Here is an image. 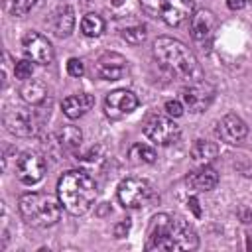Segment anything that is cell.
<instances>
[{
    "label": "cell",
    "mask_w": 252,
    "mask_h": 252,
    "mask_svg": "<svg viewBox=\"0 0 252 252\" xmlns=\"http://www.w3.org/2000/svg\"><path fill=\"white\" fill-rule=\"evenodd\" d=\"M83 2H85V4H89V2H91V0H83Z\"/></svg>",
    "instance_id": "cell-35"
},
{
    "label": "cell",
    "mask_w": 252,
    "mask_h": 252,
    "mask_svg": "<svg viewBox=\"0 0 252 252\" xmlns=\"http://www.w3.org/2000/svg\"><path fill=\"white\" fill-rule=\"evenodd\" d=\"M20 94H22V98H24L28 104H32V106H39V104L45 102L47 89H45V85H43L41 81H28V83L22 87Z\"/></svg>",
    "instance_id": "cell-21"
},
{
    "label": "cell",
    "mask_w": 252,
    "mask_h": 252,
    "mask_svg": "<svg viewBox=\"0 0 252 252\" xmlns=\"http://www.w3.org/2000/svg\"><path fill=\"white\" fill-rule=\"evenodd\" d=\"M14 75H16V79H22V81L30 79V77L33 75V61H32V59H22V61H18V63L14 65Z\"/></svg>",
    "instance_id": "cell-27"
},
{
    "label": "cell",
    "mask_w": 252,
    "mask_h": 252,
    "mask_svg": "<svg viewBox=\"0 0 252 252\" xmlns=\"http://www.w3.org/2000/svg\"><path fill=\"white\" fill-rule=\"evenodd\" d=\"M130 158L132 161H138V163H154L156 161V150L146 146V144H134L130 148Z\"/></svg>",
    "instance_id": "cell-25"
},
{
    "label": "cell",
    "mask_w": 252,
    "mask_h": 252,
    "mask_svg": "<svg viewBox=\"0 0 252 252\" xmlns=\"http://www.w3.org/2000/svg\"><path fill=\"white\" fill-rule=\"evenodd\" d=\"M81 32L87 37H98L104 32V20L94 12H89L81 20Z\"/></svg>",
    "instance_id": "cell-24"
},
{
    "label": "cell",
    "mask_w": 252,
    "mask_h": 252,
    "mask_svg": "<svg viewBox=\"0 0 252 252\" xmlns=\"http://www.w3.org/2000/svg\"><path fill=\"white\" fill-rule=\"evenodd\" d=\"M114 4H116V6H120V4H122V0H114Z\"/></svg>",
    "instance_id": "cell-34"
},
{
    "label": "cell",
    "mask_w": 252,
    "mask_h": 252,
    "mask_svg": "<svg viewBox=\"0 0 252 252\" xmlns=\"http://www.w3.org/2000/svg\"><path fill=\"white\" fill-rule=\"evenodd\" d=\"M144 134L158 146H169L179 140L181 128L167 116H152L144 124Z\"/></svg>",
    "instance_id": "cell-6"
},
{
    "label": "cell",
    "mask_w": 252,
    "mask_h": 252,
    "mask_svg": "<svg viewBox=\"0 0 252 252\" xmlns=\"http://www.w3.org/2000/svg\"><path fill=\"white\" fill-rule=\"evenodd\" d=\"M146 28L142 26V24H134V26H128V28H124L122 30V37L128 41V43H132V45H138V43H142L144 39H146Z\"/></svg>",
    "instance_id": "cell-26"
},
{
    "label": "cell",
    "mask_w": 252,
    "mask_h": 252,
    "mask_svg": "<svg viewBox=\"0 0 252 252\" xmlns=\"http://www.w3.org/2000/svg\"><path fill=\"white\" fill-rule=\"evenodd\" d=\"M130 226H132V220L126 217V219H122V220H118L116 224H114V236L116 238H124L128 232H130Z\"/></svg>",
    "instance_id": "cell-30"
},
{
    "label": "cell",
    "mask_w": 252,
    "mask_h": 252,
    "mask_svg": "<svg viewBox=\"0 0 252 252\" xmlns=\"http://www.w3.org/2000/svg\"><path fill=\"white\" fill-rule=\"evenodd\" d=\"M193 14H195V2L193 0H163L159 18L167 26H181Z\"/></svg>",
    "instance_id": "cell-14"
},
{
    "label": "cell",
    "mask_w": 252,
    "mask_h": 252,
    "mask_svg": "<svg viewBox=\"0 0 252 252\" xmlns=\"http://www.w3.org/2000/svg\"><path fill=\"white\" fill-rule=\"evenodd\" d=\"M215 98V87L207 83L205 79L189 83V87L183 89V102L191 112H205Z\"/></svg>",
    "instance_id": "cell-7"
},
{
    "label": "cell",
    "mask_w": 252,
    "mask_h": 252,
    "mask_svg": "<svg viewBox=\"0 0 252 252\" xmlns=\"http://www.w3.org/2000/svg\"><path fill=\"white\" fill-rule=\"evenodd\" d=\"M187 207L193 211V215H195V217H201V207H199L197 197H189V199H187Z\"/></svg>",
    "instance_id": "cell-32"
},
{
    "label": "cell",
    "mask_w": 252,
    "mask_h": 252,
    "mask_svg": "<svg viewBox=\"0 0 252 252\" xmlns=\"http://www.w3.org/2000/svg\"><path fill=\"white\" fill-rule=\"evenodd\" d=\"M215 26H217V18L211 10H197L193 16H191V22H189V32H191V37L195 41H205L213 35L215 32Z\"/></svg>",
    "instance_id": "cell-16"
},
{
    "label": "cell",
    "mask_w": 252,
    "mask_h": 252,
    "mask_svg": "<svg viewBox=\"0 0 252 252\" xmlns=\"http://www.w3.org/2000/svg\"><path fill=\"white\" fill-rule=\"evenodd\" d=\"M118 201L124 209H140L152 197V185L142 177H126L118 185Z\"/></svg>",
    "instance_id": "cell-4"
},
{
    "label": "cell",
    "mask_w": 252,
    "mask_h": 252,
    "mask_svg": "<svg viewBox=\"0 0 252 252\" xmlns=\"http://www.w3.org/2000/svg\"><path fill=\"white\" fill-rule=\"evenodd\" d=\"M138 104H140V100H138V96L132 91L116 89V91L106 94V98H104V112L110 118H122L126 114L134 112L138 108Z\"/></svg>",
    "instance_id": "cell-10"
},
{
    "label": "cell",
    "mask_w": 252,
    "mask_h": 252,
    "mask_svg": "<svg viewBox=\"0 0 252 252\" xmlns=\"http://www.w3.org/2000/svg\"><path fill=\"white\" fill-rule=\"evenodd\" d=\"M140 4H142L144 12H146L148 16H152V18H159L163 0H140Z\"/></svg>",
    "instance_id": "cell-28"
},
{
    "label": "cell",
    "mask_w": 252,
    "mask_h": 252,
    "mask_svg": "<svg viewBox=\"0 0 252 252\" xmlns=\"http://www.w3.org/2000/svg\"><path fill=\"white\" fill-rule=\"evenodd\" d=\"M83 73H85L83 61L77 59V57H71V59L67 61V75L73 77V79H79V77H83Z\"/></svg>",
    "instance_id": "cell-29"
},
{
    "label": "cell",
    "mask_w": 252,
    "mask_h": 252,
    "mask_svg": "<svg viewBox=\"0 0 252 252\" xmlns=\"http://www.w3.org/2000/svg\"><path fill=\"white\" fill-rule=\"evenodd\" d=\"M154 57L159 63V67L175 79H181L187 83L203 79V71L199 67L197 57L179 39L158 37L154 41Z\"/></svg>",
    "instance_id": "cell-1"
},
{
    "label": "cell",
    "mask_w": 252,
    "mask_h": 252,
    "mask_svg": "<svg viewBox=\"0 0 252 252\" xmlns=\"http://www.w3.org/2000/svg\"><path fill=\"white\" fill-rule=\"evenodd\" d=\"M49 28L57 37H67L75 28V12L71 6H59L49 16Z\"/></svg>",
    "instance_id": "cell-17"
},
{
    "label": "cell",
    "mask_w": 252,
    "mask_h": 252,
    "mask_svg": "<svg viewBox=\"0 0 252 252\" xmlns=\"http://www.w3.org/2000/svg\"><path fill=\"white\" fill-rule=\"evenodd\" d=\"M22 49L26 53L28 59H32L37 65H49L55 57L53 47L49 43V39L37 32H28L22 39Z\"/></svg>",
    "instance_id": "cell-8"
},
{
    "label": "cell",
    "mask_w": 252,
    "mask_h": 252,
    "mask_svg": "<svg viewBox=\"0 0 252 252\" xmlns=\"http://www.w3.org/2000/svg\"><path fill=\"white\" fill-rule=\"evenodd\" d=\"M246 2H252V0H246Z\"/></svg>",
    "instance_id": "cell-36"
},
{
    "label": "cell",
    "mask_w": 252,
    "mask_h": 252,
    "mask_svg": "<svg viewBox=\"0 0 252 252\" xmlns=\"http://www.w3.org/2000/svg\"><path fill=\"white\" fill-rule=\"evenodd\" d=\"M226 6L230 10H242L246 6V0H226Z\"/></svg>",
    "instance_id": "cell-33"
},
{
    "label": "cell",
    "mask_w": 252,
    "mask_h": 252,
    "mask_svg": "<svg viewBox=\"0 0 252 252\" xmlns=\"http://www.w3.org/2000/svg\"><path fill=\"white\" fill-rule=\"evenodd\" d=\"M187 183L195 189V191H211L217 187L219 183V173L209 167V165H203L199 171H193L189 177H187Z\"/></svg>",
    "instance_id": "cell-19"
},
{
    "label": "cell",
    "mask_w": 252,
    "mask_h": 252,
    "mask_svg": "<svg viewBox=\"0 0 252 252\" xmlns=\"http://www.w3.org/2000/svg\"><path fill=\"white\" fill-rule=\"evenodd\" d=\"M61 201L59 197H51L45 193H24L18 201V211L22 219L35 226V228H47L59 222L61 219Z\"/></svg>",
    "instance_id": "cell-3"
},
{
    "label": "cell",
    "mask_w": 252,
    "mask_h": 252,
    "mask_svg": "<svg viewBox=\"0 0 252 252\" xmlns=\"http://www.w3.org/2000/svg\"><path fill=\"white\" fill-rule=\"evenodd\" d=\"M93 104H94L93 94H89V93H79V94H71V96L63 98L61 110H63V114H65L67 118L77 120V118H81L87 110H91Z\"/></svg>",
    "instance_id": "cell-18"
},
{
    "label": "cell",
    "mask_w": 252,
    "mask_h": 252,
    "mask_svg": "<svg viewBox=\"0 0 252 252\" xmlns=\"http://www.w3.org/2000/svg\"><path fill=\"white\" fill-rule=\"evenodd\" d=\"M2 2H4V10H6L10 16L24 18V16H28L30 12H33L43 0H2Z\"/></svg>",
    "instance_id": "cell-23"
},
{
    "label": "cell",
    "mask_w": 252,
    "mask_h": 252,
    "mask_svg": "<svg viewBox=\"0 0 252 252\" xmlns=\"http://www.w3.org/2000/svg\"><path fill=\"white\" fill-rule=\"evenodd\" d=\"M191 159L197 165H209L211 161H215V158L219 156V146L215 142H207V140H195L191 150Z\"/></svg>",
    "instance_id": "cell-20"
},
{
    "label": "cell",
    "mask_w": 252,
    "mask_h": 252,
    "mask_svg": "<svg viewBox=\"0 0 252 252\" xmlns=\"http://www.w3.org/2000/svg\"><path fill=\"white\" fill-rule=\"evenodd\" d=\"M165 112H167L169 116L177 118V116L183 114V104H181L179 100H167V102H165Z\"/></svg>",
    "instance_id": "cell-31"
},
{
    "label": "cell",
    "mask_w": 252,
    "mask_h": 252,
    "mask_svg": "<svg viewBox=\"0 0 252 252\" xmlns=\"http://www.w3.org/2000/svg\"><path fill=\"white\" fill-rule=\"evenodd\" d=\"M16 175L22 183L33 185L45 175V159L35 152H24L16 158Z\"/></svg>",
    "instance_id": "cell-9"
},
{
    "label": "cell",
    "mask_w": 252,
    "mask_h": 252,
    "mask_svg": "<svg viewBox=\"0 0 252 252\" xmlns=\"http://www.w3.org/2000/svg\"><path fill=\"white\" fill-rule=\"evenodd\" d=\"M57 142H59V146H61L63 150L73 152V150H77V148L81 146V142H83V132H81V128H77V126H63V128L57 132Z\"/></svg>",
    "instance_id": "cell-22"
},
{
    "label": "cell",
    "mask_w": 252,
    "mask_h": 252,
    "mask_svg": "<svg viewBox=\"0 0 252 252\" xmlns=\"http://www.w3.org/2000/svg\"><path fill=\"white\" fill-rule=\"evenodd\" d=\"M173 226V217L159 213L152 219L146 250H169V234Z\"/></svg>",
    "instance_id": "cell-11"
},
{
    "label": "cell",
    "mask_w": 252,
    "mask_h": 252,
    "mask_svg": "<svg viewBox=\"0 0 252 252\" xmlns=\"http://www.w3.org/2000/svg\"><path fill=\"white\" fill-rule=\"evenodd\" d=\"M199 246V236L191 224L181 219H173L169 234V250H195Z\"/></svg>",
    "instance_id": "cell-13"
},
{
    "label": "cell",
    "mask_w": 252,
    "mask_h": 252,
    "mask_svg": "<svg viewBox=\"0 0 252 252\" xmlns=\"http://www.w3.org/2000/svg\"><path fill=\"white\" fill-rule=\"evenodd\" d=\"M246 134H248V126L236 114H224L217 124V136L226 144H238Z\"/></svg>",
    "instance_id": "cell-15"
},
{
    "label": "cell",
    "mask_w": 252,
    "mask_h": 252,
    "mask_svg": "<svg viewBox=\"0 0 252 252\" xmlns=\"http://www.w3.org/2000/svg\"><path fill=\"white\" fill-rule=\"evenodd\" d=\"M128 73V61L120 53H102L94 63V75L102 81H118Z\"/></svg>",
    "instance_id": "cell-12"
},
{
    "label": "cell",
    "mask_w": 252,
    "mask_h": 252,
    "mask_svg": "<svg viewBox=\"0 0 252 252\" xmlns=\"http://www.w3.org/2000/svg\"><path fill=\"white\" fill-rule=\"evenodd\" d=\"M57 197L67 213L79 217L93 207L96 199V185L89 173L69 169L57 181Z\"/></svg>",
    "instance_id": "cell-2"
},
{
    "label": "cell",
    "mask_w": 252,
    "mask_h": 252,
    "mask_svg": "<svg viewBox=\"0 0 252 252\" xmlns=\"http://www.w3.org/2000/svg\"><path fill=\"white\" fill-rule=\"evenodd\" d=\"M37 114L30 108H24V106H12L4 112V126L8 132L20 136V138H28V136H33L35 130H37Z\"/></svg>",
    "instance_id": "cell-5"
}]
</instances>
